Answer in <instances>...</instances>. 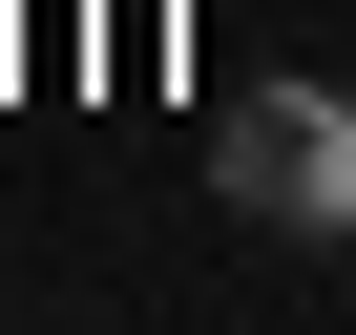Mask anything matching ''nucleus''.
I'll return each mask as SVG.
<instances>
[{
    "instance_id": "f257e3e1",
    "label": "nucleus",
    "mask_w": 356,
    "mask_h": 335,
    "mask_svg": "<svg viewBox=\"0 0 356 335\" xmlns=\"http://www.w3.org/2000/svg\"><path fill=\"white\" fill-rule=\"evenodd\" d=\"M210 189H231L252 231L335 252V231H356V105H335V84H231V126H210Z\"/></svg>"
}]
</instances>
